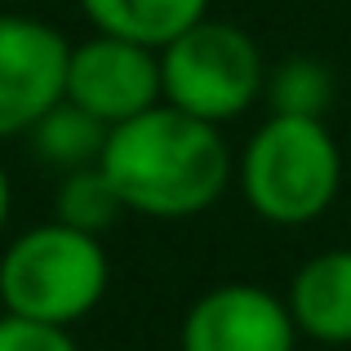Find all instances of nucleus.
<instances>
[{
  "mask_svg": "<svg viewBox=\"0 0 351 351\" xmlns=\"http://www.w3.org/2000/svg\"><path fill=\"white\" fill-rule=\"evenodd\" d=\"M98 165L116 187L125 214L160 218V223L214 209L236 178L218 125L196 120L169 103H156L152 112L116 125Z\"/></svg>",
  "mask_w": 351,
  "mask_h": 351,
  "instance_id": "obj_1",
  "label": "nucleus"
},
{
  "mask_svg": "<svg viewBox=\"0 0 351 351\" xmlns=\"http://www.w3.org/2000/svg\"><path fill=\"white\" fill-rule=\"evenodd\" d=\"M245 205L271 227H307L343 191V152L320 116L271 112L236 160Z\"/></svg>",
  "mask_w": 351,
  "mask_h": 351,
  "instance_id": "obj_2",
  "label": "nucleus"
},
{
  "mask_svg": "<svg viewBox=\"0 0 351 351\" xmlns=\"http://www.w3.org/2000/svg\"><path fill=\"white\" fill-rule=\"evenodd\" d=\"M112 285V263L98 236L67 223H40L0 254V298L9 316L40 325H80Z\"/></svg>",
  "mask_w": 351,
  "mask_h": 351,
  "instance_id": "obj_3",
  "label": "nucleus"
},
{
  "mask_svg": "<svg viewBox=\"0 0 351 351\" xmlns=\"http://www.w3.org/2000/svg\"><path fill=\"white\" fill-rule=\"evenodd\" d=\"M267 85V62L263 49L245 27L227 18H200L196 27L169 40L160 49V89L165 103L178 112L227 125L245 116L258 103Z\"/></svg>",
  "mask_w": 351,
  "mask_h": 351,
  "instance_id": "obj_4",
  "label": "nucleus"
},
{
  "mask_svg": "<svg viewBox=\"0 0 351 351\" xmlns=\"http://www.w3.org/2000/svg\"><path fill=\"white\" fill-rule=\"evenodd\" d=\"M67 103L85 107L107 129L152 112L165 103L160 89V49L125 40V36L94 32L89 40L71 45L67 58Z\"/></svg>",
  "mask_w": 351,
  "mask_h": 351,
  "instance_id": "obj_5",
  "label": "nucleus"
},
{
  "mask_svg": "<svg viewBox=\"0 0 351 351\" xmlns=\"http://www.w3.org/2000/svg\"><path fill=\"white\" fill-rule=\"evenodd\" d=\"M71 40L32 14H0V143L27 138L67 94Z\"/></svg>",
  "mask_w": 351,
  "mask_h": 351,
  "instance_id": "obj_6",
  "label": "nucleus"
},
{
  "mask_svg": "<svg viewBox=\"0 0 351 351\" xmlns=\"http://www.w3.org/2000/svg\"><path fill=\"white\" fill-rule=\"evenodd\" d=\"M182 351H298V325L289 302L271 289L232 280L191 302Z\"/></svg>",
  "mask_w": 351,
  "mask_h": 351,
  "instance_id": "obj_7",
  "label": "nucleus"
},
{
  "mask_svg": "<svg viewBox=\"0 0 351 351\" xmlns=\"http://www.w3.org/2000/svg\"><path fill=\"white\" fill-rule=\"evenodd\" d=\"M289 311L298 334L316 343H351V249H325L307 258L289 280Z\"/></svg>",
  "mask_w": 351,
  "mask_h": 351,
  "instance_id": "obj_8",
  "label": "nucleus"
},
{
  "mask_svg": "<svg viewBox=\"0 0 351 351\" xmlns=\"http://www.w3.org/2000/svg\"><path fill=\"white\" fill-rule=\"evenodd\" d=\"M94 32L165 49L209 14V0H80Z\"/></svg>",
  "mask_w": 351,
  "mask_h": 351,
  "instance_id": "obj_9",
  "label": "nucleus"
},
{
  "mask_svg": "<svg viewBox=\"0 0 351 351\" xmlns=\"http://www.w3.org/2000/svg\"><path fill=\"white\" fill-rule=\"evenodd\" d=\"M107 134L112 129L98 116H89L85 107L62 98V103H53L49 112L27 129V143H32V152L45 165L67 173V169H80V165H98V156L107 147Z\"/></svg>",
  "mask_w": 351,
  "mask_h": 351,
  "instance_id": "obj_10",
  "label": "nucleus"
},
{
  "mask_svg": "<svg viewBox=\"0 0 351 351\" xmlns=\"http://www.w3.org/2000/svg\"><path fill=\"white\" fill-rule=\"evenodd\" d=\"M271 112L280 116H320L325 120L329 103H334V71L311 53H289L267 71L263 85Z\"/></svg>",
  "mask_w": 351,
  "mask_h": 351,
  "instance_id": "obj_11",
  "label": "nucleus"
},
{
  "mask_svg": "<svg viewBox=\"0 0 351 351\" xmlns=\"http://www.w3.org/2000/svg\"><path fill=\"white\" fill-rule=\"evenodd\" d=\"M125 214L116 187L107 182L103 165H80V169H67L58 182V196H53V218L67 227H80L89 236H103L116 218Z\"/></svg>",
  "mask_w": 351,
  "mask_h": 351,
  "instance_id": "obj_12",
  "label": "nucleus"
},
{
  "mask_svg": "<svg viewBox=\"0 0 351 351\" xmlns=\"http://www.w3.org/2000/svg\"><path fill=\"white\" fill-rule=\"evenodd\" d=\"M0 351H80L71 329L62 325H40L23 316H0Z\"/></svg>",
  "mask_w": 351,
  "mask_h": 351,
  "instance_id": "obj_13",
  "label": "nucleus"
},
{
  "mask_svg": "<svg viewBox=\"0 0 351 351\" xmlns=\"http://www.w3.org/2000/svg\"><path fill=\"white\" fill-rule=\"evenodd\" d=\"M9 200H14V191H9V173H5V165H0V232H5V223H9Z\"/></svg>",
  "mask_w": 351,
  "mask_h": 351,
  "instance_id": "obj_14",
  "label": "nucleus"
},
{
  "mask_svg": "<svg viewBox=\"0 0 351 351\" xmlns=\"http://www.w3.org/2000/svg\"><path fill=\"white\" fill-rule=\"evenodd\" d=\"M0 316H5V298H0Z\"/></svg>",
  "mask_w": 351,
  "mask_h": 351,
  "instance_id": "obj_15",
  "label": "nucleus"
}]
</instances>
